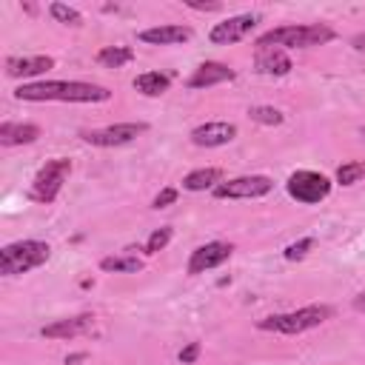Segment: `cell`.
Listing matches in <instances>:
<instances>
[{
  "label": "cell",
  "instance_id": "6da1fadb",
  "mask_svg": "<svg viewBox=\"0 0 365 365\" xmlns=\"http://www.w3.org/2000/svg\"><path fill=\"white\" fill-rule=\"evenodd\" d=\"M17 100L29 103H43V100H57V103H106L111 100V91L97 83H83V80H40V83H23L14 88Z\"/></svg>",
  "mask_w": 365,
  "mask_h": 365
},
{
  "label": "cell",
  "instance_id": "7a4b0ae2",
  "mask_svg": "<svg viewBox=\"0 0 365 365\" xmlns=\"http://www.w3.org/2000/svg\"><path fill=\"white\" fill-rule=\"evenodd\" d=\"M334 40V29L325 23L308 26H279L257 37V48H311Z\"/></svg>",
  "mask_w": 365,
  "mask_h": 365
},
{
  "label": "cell",
  "instance_id": "3957f363",
  "mask_svg": "<svg viewBox=\"0 0 365 365\" xmlns=\"http://www.w3.org/2000/svg\"><path fill=\"white\" fill-rule=\"evenodd\" d=\"M48 257H51V248L43 240H17V242H9L0 251V274L3 277L26 274L31 268H40Z\"/></svg>",
  "mask_w": 365,
  "mask_h": 365
},
{
  "label": "cell",
  "instance_id": "277c9868",
  "mask_svg": "<svg viewBox=\"0 0 365 365\" xmlns=\"http://www.w3.org/2000/svg\"><path fill=\"white\" fill-rule=\"evenodd\" d=\"M334 308L331 305H305L299 311H288V314H274L257 322L259 331H271V334H302L311 331L317 325H322L325 319H331Z\"/></svg>",
  "mask_w": 365,
  "mask_h": 365
},
{
  "label": "cell",
  "instance_id": "5b68a950",
  "mask_svg": "<svg viewBox=\"0 0 365 365\" xmlns=\"http://www.w3.org/2000/svg\"><path fill=\"white\" fill-rule=\"evenodd\" d=\"M68 174H71V160H68V157H54V160H48V163L34 174V182H31L29 197H31L34 202H43V205L54 202Z\"/></svg>",
  "mask_w": 365,
  "mask_h": 365
},
{
  "label": "cell",
  "instance_id": "8992f818",
  "mask_svg": "<svg viewBox=\"0 0 365 365\" xmlns=\"http://www.w3.org/2000/svg\"><path fill=\"white\" fill-rule=\"evenodd\" d=\"M285 188L297 202L314 205V202H319L331 194V180L319 171H294L285 182Z\"/></svg>",
  "mask_w": 365,
  "mask_h": 365
},
{
  "label": "cell",
  "instance_id": "52a82bcc",
  "mask_svg": "<svg viewBox=\"0 0 365 365\" xmlns=\"http://www.w3.org/2000/svg\"><path fill=\"white\" fill-rule=\"evenodd\" d=\"M271 188L274 182L265 174H248V177H234V180L220 182L214 188V197L217 200H257V197H265Z\"/></svg>",
  "mask_w": 365,
  "mask_h": 365
},
{
  "label": "cell",
  "instance_id": "ba28073f",
  "mask_svg": "<svg viewBox=\"0 0 365 365\" xmlns=\"http://www.w3.org/2000/svg\"><path fill=\"white\" fill-rule=\"evenodd\" d=\"M148 131V123H114V125H106V128H94V131H80V137L91 145H100V148H114V145H125V143H134L140 134Z\"/></svg>",
  "mask_w": 365,
  "mask_h": 365
},
{
  "label": "cell",
  "instance_id": "9c48e42d",
  "mask_svg": "<svg viewBox=\"0 0 365 365\" xmlns=\"http://www.w3.org/2000/svg\"><path fill=\"white\" fill-rule=\"evenodd\" d=\"M259 23V14H237V17H228L222 23H217L211 31H208V40L217 43V46H231V43H240L245 40Z\"/></svg>",
  "mask_w": 365,
  "mask_h": 365
},
{
  "label": "cell",
  "instance_id": "30bf717a",
  "mask_svg": "<svg viewBox=\"0 0 365 365\" xmlns=\"http://www.w3.org/2000/svg\"><path fill=\"white\" fill-rule=\"evenodd\" d=\"M234 254V245L231 242H205L200 248L191 251L188 257V274H205L211 268H220L222 262H228V257Z\"/></svg>",
  "mask_w": 365,
  "mask_h": 365
},
{
  "label": "cell",
  "instance_id": "8fae6325",
  "mask_svg": "<svg viewBox=\"0 0 365 365\" xmlns=\"http://www.w3.org/2000/svg\"><path fill=\"white\" fill-rule=\"evenodd\" d=\"M237 137V125L234 123H202L191 131V143L200 145V148H217V145H225Z\"/></svg>",
  "mask_w": 365,
  "mask_h": 365
},
{
  "label": "cell",
  "instance_id": "7c38bea8",
  "mask_svg": "<svg viewBox=\"0 0 365 365\" xmlns=\"http://www.w3.org/2000/svg\"><path fill=\"white\" fill-rule=\"evenodd\" d=\"M91 325H94V317L80 314V317H71V319H57L51 325H43L40 336H46V339H71V336H80V334L91 331Z\"/></svg>",
  "mask_w": 365,
  "mask_h": 365
},
{
  "label": "cell",
  "instance_id": "4fadbf2b",
  "mask_svg": "<svg viewBox=\"0 0 365 365\" xmlns=\"http://www.w3.org/2000/svg\"><path fill=\"white\" fill-rule=\"evenodd\" d=\"M234 77H237L234 68H228L222 63H200L194 68V74L185 80V86L188 88H208V86H220V83L234 80Z\"/></svg>",
  "mask_w": 365,
  "mask_h": 365
},
{
  "label": "cell",
  "instance_id": "5bb4252c",
  "mask_svg": "<svg viewBox=\"0 0 365 365\" xmlns=\"http://www.w3.org/2000/svg\"><path fill=\"white\" fill-rule=\"evenodd\" d=\"M54 68V57L48 54H34V57H9L6 60V74L9 77H37Z\"/></svg>",
  "mask_w": 365,
  "mask_h": 365
},
{
  "label": "cell",
  "instance_id": "9a60e30c",
  "mask_svg": "<svg viewBox=\"0 0 365 365\" xmlns=\"http://www.w3.org/2000/svg\"><path fill=\"white\" fill-rule=\"evenodd\" d=\"M254 68L259 74H271V77H282L294 68L291 57L282 51V48H257V57H254Z\"/></svg>",
  "mask_w": 365,
  "mask_h": 365
},
{
  "label": "cell",
  "instance_id": "2e32d148",
  "mask_svg": "<svg viewBox=\"0 0 365 365\" xmlns=\"http://www.w3.org/2000/svg\"><path fill=\"white\" fill-rule=\"evenodd\" d=\"M143 43H151V46H177V43H185L191 40V29L188 26H154V29H143L137 34Z\"/></svg>",
  "mask_w": 365,
  "mask_h": 365
},
{
  "label": "cell",
  "instance_id": "e0dca14e",
  "mask_svg": "<svg viewBox=\"0 0 365 365\" xmlns=\"http://www.w3.org/2000/svg\"><path fill=\"white\" fill-rule=\"evenodd\" d=\"M37 137H40V125H34V123H0L3 145H29Z\"/></svg>",
  "mask_w": 365,
  "mask_h": 365
},
{
  "label": "cell",
  "instance_id": "ac0fdd59",
  "mask_svg": "<svg viewBox=\"0 0 365 365\" xmlns=\"http://www.w3.org/2000/svg\"><path fill=\"white\" fill-rule=\"evenodd\" d=\"M171 86V77L168 74H160V71H145V74H137L134 77V88L145 97H160L165 94Z\"/></svg>",
  "mask_w": 365,
  "mask_h": 365
},
{
  "label": "cell",
  "instance_id": "d6986e66",
  "mask_svg": "<svg viewBox=\"0 0 365 365\" xmlns=\"http://www.w3.org/2000/svg\"><path fill=\"white\" fill-rule=\"evenodd\" d=\"M222 182V171L220 168H197L191 174H185L182 180V188L185 191H205V188H217Z\"/></svg>",
  "mask_w": 365,
  "mask_h": 365
},
{
  "label": "cell",
  "instance_id": "ffe728a7",
  "mask_svg": "<svg viewBox=\"0 0 365 365\" xmlns=\"http://www.w3.org/2000/svg\"><path fill=\"white\" fill-rule=\"evenodd\" d=\"M100 268L103 271H114V274H137L143 268V259L137 254H131V248L120 257H103L100 259Z\"/></svg>",
  "mask_w": 365,
  "mask_h": 365
},
{
  "label": "cell",
  "instance_id": "44dd1931",
  "mask_svg": "<svg viewBox=\"0 0 365 365\" xmlns=\"http://www.w3.org/2000/svg\"><path fill=\"white\" fill-rule=\"evenodd\" d=\"M131 60H134V48H128V46H106L97 51V63L108 66V68H120Z\"/></svg>",
  "mask_w": 365,
  "mask_h": 365
},
{
  "label": "cell",
  "instance_id": "7402d4cb",
  "mask_svg": "<svg viewBox=\"0 0 365 365\" xmlns=\"http://www.w3.org/2000/svg\"><path fill=\"white\" fill-rule=\"evenodd\" d=\"M365 177V163L362 160H351V163H342L336 168V182L339 185H354Z\"/></svg>",
  "mask_w": 365,
  "mask_h": 365
},
{
  "label": "cell",
  "instance_id": "603a6c76",
  "mask_svg": "<svg viewBox=\"0 0 365 365\" xmlns=\"http://www.w3.org/2000/svg\"><path fill=\"white\" fill-rule=\"evenodd\" d=\"M48 11H51V17H54L57 23H66V26H83V14H80L77 9H71V6H66V3H51Z\"/></svg>",
  "mask_w": 365,
  "mask_h": 365
},
{
  "label": "cell",
  "instance_id": "cb8c5ba5",
  "mask_svg": "<svg viewBox=\"0 0 365 365\" xmlns=\"http://www.w3.org/2000/svg\"><path fill=\"white\" fill-rule=\"evenodd\" d=\"M248 117L254 123H262V125H279L282 123V111H277L271 106H254V108H248Z\"/></svg>",
  "mask_w": 365,
  "mask_h": 365
},
{
  "label": "cell",
  "instance_id": "d4e9b609",
  "mask_svg": "<svg viewBox=\"0 0 365 365\" xmlns=\"http://www.w3.org/2000/svg\"><path fill=\"white\" fill-rule=\"evenodd\" d=\"M168 242H171V228L163 225V228L151 231V237H148V242H145V254H157V251H163Z\"/></svg>",
  "mask_w": 365,
  "mask_h": 365
},
{
  "label": "cell",
  "instance_id": "484cf974",
  "mask_svg": "<svg viewBox=\"0 0 365 365\" xmlns=\"http://www.w3.org/2000/svg\"><path fill=\"white\" fill-rule=\"evenodd\" d=\"M311 248H314V240H311V237H302V240L291 242V245H288L282 254H285V259H291V262H294V259H302V257H305Z\"/></svg>",
  "mask_w": 365,
  "mask_h": 365
},
{
  "label": "cell",
  "instance_id": "4316f807",
  "mask_svg": "<svg viewBox=\"0 0 365 365\" xmlns=\"http://www.w3.org/2000/svg\"><path fill=\"white\" fill-rule=\"evenodd\" d=\"M174 200H177V188H163V191L154 197L151 205H154V208H165V205H171Z\"/></svg>",
  "mask_w": 365,
  "mask_h": 365
},
{
  "label": "cell",
  "instance_id": "83f0119b",
  "mask_svg": "<svg viewBox=\"0 0 365 365\" xmlns=\"http://www.w3.org/2000/svg\"><path fill=\"white\" fill-rule=\"evenodd\" d=\"M197 354H200V342H191L188 348L180 351V362H182V365H191V362L197 359Z\"/></svg>",
  "mask_w": 365,
  "mask_h": 365
},
{
  "label": "cell",
  "instance_id": "f1b7e54d",
  "mask_svg": "<svg viewBox=\"0 0 365 365\" xmlns=\"http://www.w3.org/2000/svg\"><path fill=\"white\" fill-rule=\"evenodd\" d=\"M188 6L197 11H217L220 9V3H191V0H188Z\"/></svg>",
  "mask_w": 365,
  "mask_h": 365
},
{
  "label": "cell",
  "instance_id": "f546056e",
  "mask_svg": "<svg viewBox=\"0 0 365 365\" xmlns=\"http://www.w3.org/2000/svg\"><path fill=\"white\" fill-rule=\"evenodd\" d=\"M351 46H354L356 51H365V31H359V34H354V40H351Z\"/></svg>",
  "mask_w": 365,
  "mask_h": 365
},
{
  "label": "cell",
  "instance_id": "4dcf8cb0",
  "mask_svg": "<svg viewBox=\"0 0 365 365\" xmlns=\"http://www.w3.org/2000/svg\"><path fill=\"white\" fill-rule=\"evenodd\" d=\"M354 308H356V311H362V314H365V291H362V294H356V297H354Z\"/></svg>",
  "mask_w": 365,
  "mask_h": 365
},
{
  "label": "cell",
  "instance_id": "1f68e13d",
  "mask_svg": "<svg viewBox=\"0 0 365 365\" xmlns=\"http://www.w3.org/2000/svg\"><path fill=\"white\" fill-rule=\"evenodd\" d=\"M359 134H362V137H365V128H362V131H359Z\"/></svg>",
  "mask_w": 365,
  "mask_h": 365
}]
</instances>
